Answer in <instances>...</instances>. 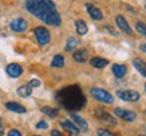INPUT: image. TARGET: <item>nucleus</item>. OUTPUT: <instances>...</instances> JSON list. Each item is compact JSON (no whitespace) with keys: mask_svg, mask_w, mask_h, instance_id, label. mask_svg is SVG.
<instances>
[{"mask_svg":"<svg viewBox=\"0 0 146 136\" xmlns=\"http://www.w3.org/2000/svg\"><path fill=\"white\" fill-rule=\"evenodd\" d=\"M26 9L47 26L59 27L62 18L51 0H26Z\"/></svg>","mask_w":146,"mask_h":136,"instance_id":"f257e3e1","label":"nucleus"},{"mask_svg":"<svg viewBox=\"0 0 146 136\" xmlns=\"http://www.w3.org/2000/svg\"><path fill=\"white\" fill-rule=\"evenodd\" d=\"M111 71H113V74H114L115 78H118V79H119V78H123L125 75H126L127 68H126L125 64H113Z\"/></svg>","mask_w":146,"mask_h":136,"instance_id":"f3484780","label":"nucleus"},{"mask_svg":"<svg viewBox=\"0 0 146 136\" xmlns=\"http://www.w3.org/2000/svg\"><path fill=\"white\" fill-rule=\"evenodd\" d=\"M139 136H145V135H139Z\"/></svg>","mask_w":146,"mask_h":136,"instance_id":"f704fd0d","label":"nucleus"},{"mask_svg":"<svg viewBox=\"0 0 146 136\" xmlns=\"http://www.w3.org/2000/svg\"><path fill=\"white\" fill-rule=\"evenodd\" d=\"M135 30H137L141 35H143L146 37V24L142 22H137L135 23Z\"/></svg>","mask_w":146,"mask_h":136,"instance_id":"b1692460","label":"nucleus"},{"mask_svg":"<svg viewBox=\"0 0 146 136\" xmlns=\"http://www.w3.org/2000/svg\"><path fill=\"white\" fill-rule=\"evenodd\" d=\"M32 93V88L28 85V84H24V85H20L18 88V95L22 97H28Z\"/></svg>","mask_w":146,"mask_h":136,"instance_id":"412c9836","label":"nucleus"},{"mask_svg":"<svg viewBox=\"0 0 146 136\" xmlns=\"http://www.w3.org/2000/svg\"><path fill=\"white\" fill-rule=\"evenodd\" d=\"M86 9H87V12H89L90 18L94 19V20L99 22V20L103 19V13H102V11L99 8H97L94 4H91V3H87V4H86Z\"/></svg>","mask_w":146,"mask_h":136,"instance_id":"1a4fd4ad","label":"nucleus"},{"mask_svg":"<svg viewBox=\"0 0 146 136\" xmlns=\"http://www.w3.org/2000/svg\"><path fill=\"white\" fill-rule=\"evenodd\" d=\"M115 115L118 118L123 119L125 122H134L137 119V114L134 111H130V110H123V108H115Z\"/></svg>","mask_w":146,"mask_h":136,"instance_id":"0eeeda50","label":"nucleus"},{"mask_svg":"<svg viewBox=\"0 0 146 136\" xmlns=\"http://www.w3.org/2000/svg\"><path fill=\"white\" fill-rule=\"evenodd\" d=\"M115 23H117L118 28H119L123 34H126V35H131V34H133V30H131V27L129 26L127 20L125 19L123 15H118L117 19H115Z\"/></svg>","mask_w":146,"mask_h":136,"instance_id":"6e6552de","label":"nucleus"},{"mask_svg":"<svg viewBox=\"0 0 146 136\" xmlns=\"http://www.w3.org/2000/svg\"><path fill=\"white\" fill-rule=\"evenodd\" d=\"M28 85H30L31 88H36V87H39V85H40V81L38 79H32L31 81L28 83Z\"/></svg>","mask_w":146,"mask_h":136,"instance_id":"bb28decb","label":"nucleus"},{"mask_svg":"<svg viewBox=\"0 0 146 136\" xmlns=\"http://www.w3.org/2000/svg\"><path fill=\"white\" fill-rule=\"evenodd\" d=\"M76 47H79V40L76 39V37H72V36H71V37H68L64 49L70 52V51H75Z\"/></svg>","mask_w":146,"mask_h":136,"instance_id":"6ab92c4d","label":"nucleus"},{"mask_svg":"<svg viewBox=\"0 0 146 136\" xmlns=\"http://www.w3.org/2000/svg\"><path fill=\"white\" fill-rule=\"evenodd\" d=\"M95 115H97V118L98 119H101L102 122H106V123H109V124H113L114 125L117 122H115V119L111 116L110 114H107L105 110H101V108H97L95 110Z\"/></svg>","mask_w":146,"mask_h":136,"instance_id":"9b49d317","label":"nucleus"},{"mask_svg":"<svg viewBox=\"0 0 146 136\" xmlns=\"http://www.w3.org/2000/svg\"><path fill=\"white\" fill-rule=\"evenodd\" d=\"M75 28H76L78 35H80V36L86 35L87 31H89V28H87V26H86V23H84L83 20H76L75 22Z\"/></svg>","mask_w":146,"mask_h":136,"instance_id":"aec40b11","label":"nucleus"},{"mask_svg":"<svg viewBox=\"0 0 146 136\" xmlns=\"http://www.w3.org/2000/svg\"><path fill=\"white\" fill-rule=\"evenodd\" d=\"M60 125H62V127L64 128V129H66L70 135H72V136H78V135H79V129H78V127H76L74 123L68 122V120L62 122V123H60Z\"/></svg>","mask_w":146,"mask_h":136,"instance_id":"4468645a","label":"nucleus"},{"mask_svg":"<svg viewBox=\"0 0 146 136\" xmlns=\"http://www.w3.org/2000/svg\"><path fill=\"white\" fill-rule=\"evenodd\" d=\"M34 34H35V37L40 45H46V44H48L50 40H51L50 31L47 28H44V27H38V28H35Z\"/></svg>","mask_w":146,"mask_h":136,"instance_id":"20e7f679","label":"nucleus"},{"mask_svg":"<svg viewBox=\"0 0 146 136\" xmlns=\"http://www.w3.org/2000/svg\"><path fill=\"white\" fill-rule=\"evenodd\" d=\"M56 97L58 101L70 111L80 110L86 104V99H84L83 93L80 91V88L76 85H71V87H66L60 89L56 93Z\"/></svg>","mask_w":146,"mask_h":136,"instance_id":"f03ea898","label":"nucleus"},{"mask_svg":"<svg viewBox=\"0 0 146 136\" xmlns=\"http://www.w3.org/2000/svg\"><path fill=\"white\" fill-rule=\"evenodd\" d=\"M42 112L46 115H48L50 118H56L58 114H59V111L56 108H51V107H43L42 108Z\"/></svg>","mask_w":146,"mask_h":136,"instance_id":"5701e85b","label":"nucleus"},{"mask_svg":"<svg viewBox=\"0 0 146 136\" xmlns=\"http://www.w3.org/2000/svg\"><path fill=\"white\" fill-rule=\"evenodd\" d=\"M106 30H107V31H109V32H110L111 35H114V36H118V34H117V32H115L114 30H113V28H110V27H109V26H106Z\"/></svg>","mask_w":146,"mask_h":136,"instance_id":"c85d7f7f","label":"nucleus"},{"mask_svg":"<svg viewBox=\"0 0 146 136\" xmlns=\"http://www.w3.org/2000/svg\"><path fill=\"white\" fill-rule=\"evenodd\" d=\"M97 133H98V136H117L114 132L109 131V129H105V128H99L97 131Z\"/></svg>","mask_w":146,"mask_h":136,"instance_id":"393cba45","label":"nucleus"},{"mask_svg":"<svg viewBox=\"0 0 146 136\" xmlns=\"http://www.w3.org/2000/svg\"><path fill=\"white\" fill-rule=\"evenodd\" d=\"M145 91H146V84H145Z\"/></svg>","mask_w":146,"mask_h":136,"instance_id":"473e14b6","label":"nucleus"},{"mask_svg":"<svg viewBox=\"0 0 146 136\" xmlns=\"http://www.w3.org/2000/svg\"><path fill=\"white\" fill-rule=\"evenodd\" d=\"M145 8H146V3H145Z\"/></svg>","mask_w":146,"mask_h":136,"instance_id":"72a5a7b5","label":"nucleus"},{"mask_svg":"<svg viewBox=\"0 0 146 136\" xmlns=\"http://www.w3.org/2000/svg\"><path fill=\"white\" fill-rule=\"evenodd\" d=\"M133 66H134V68L142 75V76H145L146 78V63L143 62V60H141V59H134Z\"/></svg>","mask_w":146,"mask_h":136,"instance_id":"a211bd4d","label":"nucleus"},{"mask_svg":"<svg viewBox=\"0 0 146 136\" xmlns=\"http://www.w3.org/2000/svg\"><path fill=\"white\" fill-rule=\"evenodd\" d=\"M90 64H91L94 68H97V70H102V68H105V67L109 64V60H107V59H103V57L95 56L90 60Z\"/></svg>","mask_w":146,"mask_h":136,"instance_id":"dca6fc26","label":"nucleus"},{"mask_svg":"<svg viewBox=\"0 0 146 136\" xmlns=\"http://www.w3.org/2000/svg\"><path fill=\"white\" fill-rule=\"evenodd\" d=\"M87 57H89V52L83 48L75 49L74 53H72V59H74L76 63H84L87 60Z\"/></svg>","mask_w":146,"mask_h":136,"instance_id":"ddd939ff","label":"nucleus"},{"mask_svg":"<svg viewBox=\"0 0 146 136\" xmlns=\"http://www.w3.org/2000/svg\"><path fill=\"white\" fill-rule=\"evenodd\" d=\"M90 93L91 96L95 99V100L101 101V103H105V104H111L114 101V97L110 92H107L106 89H102V88H97L94 87L90 89Z\"/></svg>","mask_w":146,"mask_h":136,"instance_id":"7ed1b4c3","label":"nucleus"},{"mask_svg":"<svg viewBox=\"0 0 146 136\" xmlns=\"http://www.w3.org/2000/svg\"><path fill=\"white\" fill-rule=\"evenodd\" d=\"M3 133H4V131H3V127L0 125V136H3Z\"/></svg>","mask_w":146,"mask_h":136,"instance_id":"2f4dec72","label":"nucleus"},{"mask_svg":"<svg viewBox=\"0 0 146 136\" xmlns=\"http://www.w3.org/2000/svg\"><path fill=\"white\" fill-rule=\"evenodd\" d=\"M71 119L74 120V123H75V125L78 127V129H79V131H82V132L87 131V128H89L87 122H86L82 116H79V115H76V114H71Z\"/></svg>","mask_w":146,"mask_h":136,"instance_id":"f8f14e48","label":"nucleus"},{"mask_svg":"<svg viewBox=\"0 0 146 136\" xmlns=\"http://www.w3.org/2000/svg\"><path fill=\"white\" fill-rule=\"evenodd\" d=\"M36 128H38V129H47V128H48V124H47V122H44V120H40L39 123L36 124Z\"/></svg>","mask_w":146,"mask_h":136,"instance_id":"a878e982","label":"nucleus"},{"mask_svg":"<svg viewBox=\"0 0 146 136\" xmlns=\"http://www.w3.org/2000/svg\"><path fill=\"white\" fill-rule=\"evenodd\" d=\"M139 49H141L142 52H145V53H146V43H142L141 45H139Z\"/></svg>","mask_w":146,"mask_h":136,"instance_id":"7c9ffc66","label":"nucleus"},{"mask_svg":"<svg viewBox=\"0 0 146 136\" xmlns=\"http://www.w3.org/2000/svg\"><path fill=\"white\" fill-rule=\"evenodd\" d=\"M5 108L8 111H11V112H16V114H24L26 112V108L22 104L16 103V101H8V103H5Z\"/></svg>","mask_w":146,"mask_h":136,"instance_id":"2eb2a0df","label":"nucleus"},{"mask_svg":"<svg viewBox=\"0 0 146 136\" xmlns=\"http://www.w3.org/2000/svg\"><path fill=\"white\" fill-rule=\"evenodd\" d=\"M51 136H63V135L59 131H56V129H52L51 131Z\"/></svg>","mask_w":146,"mask_h":136,"instance_id":"c756f323","label":"nucleus"},{"mask_svg":"<svg viewBox=\"0 0 146 136\" xmlns=\"http://www.w3.org/2000/svg\"><path fill=\"white\" fill-rule=\"evenodd\" d=\"M7 74L11 76V78H19L20 75L23 74V68L20 64H16V63H11L7 66Z\"/></svg>","mask_w":146,"mask_h":136,"instance_id":"9d476101","label":"nucleus"},{"mask_svg":"<svg viewBox=\"0 0 146 136\" xmlns=\"http://www.w3.org/2000/svg\"><path fill=\"white\" fill-rule=\"evenodd\" d=\"M63 66H64V57L62 55H55L52 62H51V67L52 68H63Z\"/></svg>","mask_w":146,"mask_h":136,"instance_id":"4be33fe9","label":"nucleus"},{"mask_svg":"<svg viewBox=\"0 0 146 136\" xmlns=\"http://www.w3.org/2000/svg\"><path fill=\"white\" fill-rule=\"evenodd\" d=\"M117 96L123 101H138L139 100V93L133 89H126V91H117Z\"/></svg>","mask_w":146,"mask_h":136,"instance_id":"39448f33","label":"nucleus"},{"mask_svg":"<svg viewBox=\"0 0 146 136\" xmlns=\"http://www.w3.org/2000/svg\"><path fill=\"white\" fill-rule=\"evenodd\" d=\"M8 136H22V133L18 131V129H11L8 132Z\"/></svg>","mask_w":146,"mask_h":136,"instance_id":"cd10ccee","label":"nucleus"},{"mask_svg":"<svg viewBox=\"0 0 146 136\" xmlns=\"http://www.w3.org/2000/svg\"><path fill=\"white\" fill-rule=\"evenodd\" d=\"M27 28H28V23L22 18L13 19L12 22L9 23V30L12 32H24Z\"/></svg>","mask_w":146,"mask_h":136,"instance_id":"423d86ee","label":"nucleus"}]
</instances>
